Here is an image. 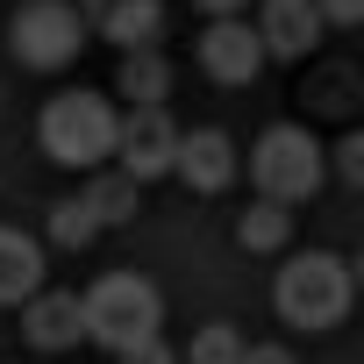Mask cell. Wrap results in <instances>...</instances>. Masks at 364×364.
Masks as SVG:
<instances>
[{
  "label": "cell",
  "mask_w": 364,
  "mask_h": 364,
  "mask_svg": "<svg viewBox=\"0 0 364 364\" xmlns=\"http://www.w3.org/2000/svg\"><path fill=\"white\" fill-rule=\"evenodd\" d=\"M114 136H122V114L107 93H50L43 114H36V143L50 164H72V171H100L114 157Z\"/></svg>",
  "instance_id": "1"
},
{
  "label": "cell",
  "mask_w": 364,
  "mask_h": 364,
  "mask_svg": "<svg viewBox=\"0 0 364 364\" xmlns=\"http://www.w3.org/2000/svg\"><path fill=\"white\" fill-rule=\"evenodd\" d=\"M350 300H357V279H350V257H328V250H300V257H286L279 264V279H272V307H279V321L286 328H336L343 314H350Z\"/></svg>",
  "instance_id": "2"
},
{
  "label": "cell",
  "mask_w": 364,
  "mask_h": 364,
  "mask_svg": "<svg viewBox=\"0 0 364 364\" xmlns=\"http://www.w3.org/2000/svg\"><path fill=\"white\" fill-rule=\"evenodd\" d=\"M79 307H86V343H100V350H129V343L157 336V321H164V293L143 272H100L79 293Z\"/></svg>",
  "instance_id": "3"
},
{
  "label": "cell",
  "mask_w": 364,
  "mask_h": 364,
  "mask_svg": "<svg viewBox=\"0 0 364 364\" xmlns=\"http://www.w3.org/2000/svg\"><path fill=\"white\" fill-rule=\"evenodd\" d=\"M321 143L300 129V122H272L257 143H250V178H257V193L264 200H314L321 193Z\"/></svg>",
  "instance_id": "4"
},
{
  "label": "cell",
  "mask_w": 364,
  "mask_h": 364,
  "mask_svg": "<svg viewBox=\"0 0 364 364\" xmlns=\"http://www.w3.org/2000/svg\"><path fill=\"white\" fill-rule=\"evenodd\" d=\"M86 36L93 29H86V15L72 0H22L15 22H8V50H15L22 72H65Z\"/></svg>",
  "instance_id": "5"
},
{
  "label": "cell",
  "mask_w": 364,
  "mask_h": 364,
  "mask_svg": "<svg viewBox=\"0 0 364 364\" xmlns=\"http://www.w3.org/2000/svg\"><path fill=\"white\" fill-rule=\"evenodd\" d=\"M178 136H186V129L164 114V100H157V107H129V114H122V136H114V164L136 178V186L171 178V164H178Z\"/></svg>",
  "instance_id": "6"
},
{
  "label": "cell",
  "mask_w": 364,
  "mask_h": 364,
  "mask_svg": "<svg viewBox=\"0 0 364 364\" xmlns=\"http://www.w3.org/2000/svg\"><path fill=\"white\" fill-rule=\"evenodd\" d=\"M264 65H272V58H264L257 22H243V15H215V22L200 29V72H208L215 86H250Z\"/></svg>",
  "instance_id": "7"
},
{
  "label": "cell",
  "mask_w": 364,
  "mask_h": 364,
  "mask_svg": "<svg viewBox=\"0 0 364 364\" xmlns=\"http://www.w3.org/2000/svg\"><path fill=\"white\" fill-rule=\"evenodd\" d=\"M236 171H243V150L229 143V129H186V136H178L171 178H178L186 193H229Z\"/></svg>",
  "instance_id": "8"
},
{
  "label": "cell",
  "mask_w": 364,
  "mask_h": 364,
  "mask_svg": "<svg viewBox=\"0 0 364 364\" xmlns=\"http://www.w3.org/2000/svg\"><path fill=\"white\" fill-rule=\"evenodd\" d=\"M86 29L107 36L114 50H150L164 43V0H86Z\"/></svg>",
  "instance_id": "9"
},
{
  "label": "cell",
  "mask_w": 364,
  "mask_h": 364,
  "mask_svg": "<svg viewBox=\"0 0 364 364\" xmlns=\"http://www.w3.org/2000/svg\"><path fill=\"white\" fill-rule=\"evenodd\" d=\"M22 343L29 350H72V343H86V307H79V293H29L22 300Z\"/></svg>",
  "instance_id": "10"
},
{
  "label": "cell",
  "mask_w": 364,
  "mask_h": 364,
  "mask_svg": "<svg viewBox=\"0 0 364 364\" xmlns=\"http://www.w3.org/2000/svg\"><path fill=\"white\" fill-rule=\"evenodd\" d=\"M321 8H314V0H264V8H257V36H264V58H307L314 43H321Z\"/></svg>",
  "instance_id": "11"
},
{
  "label": "cell",
  "mask_w": 364,
  "mask_h": 364,
  "mask_svg": "<svg viewBox=\"0 0 364 364\" xmlns=\"http://www.w3.org/2000/svg\"><path fill=\"white\" fill-rule=\"evenodd\" d=\"M29 293H43V243L0 229V307H22Z\"/></svg>",
  "instance_id": "12"
},
{
  "label": "cell",
  "mask_w": 364,
  "mask_h": 364,
  "mask_svg": "<svg viewBox=\"0 0 364 364\" xmlns=\"http://www.w3.org/2000/svg\"><path fill=\"white\" fill-rule=\"evenodd\" d=\"M86 208L100 215V229H129L136 215H143V186L114 164V171H93L86 178Z\"/></svg>",
  "instance_id": "13"
},
{
  "label": "cell",
  "mask_w": 364,
  "mask_h": 364,
  "mask_svg": "<svg viewBox=\"0 0 364 364\" xmlns=\"http://www.w3.org/2000/svg\"><path fill=\"white\" fill-rule=\"evenodd\" d=\"M114 93H129V107H157V100L171 93V65H164V50H157V43H150V50H122Z\"/></svg>",
  "instance_id": "14"
},
{
  "label": "cell",
  "mask_w": 364,
  "mask_h": 364,
  "mask_svg": "<svg viewBox=\"0 0 364 364\" xmlns=\"http://www.w3.org/2000/svg\"><path fill=\"white\" fill-rule=\"evenodd\" d=\"M236 243H243L250 257H272V250H286V243H293V208L257 193V208H243V215H236Z\"/></svg>",
  "instance_id": "15"
},
{
  "label": "cell",
  "mask_w": 364,
  "mask_h": 364,
  "mask_svg": "<svg viewBox=\"0 0 364 364\" xmlns=\"http://www.w3.org/2000/svg\"><path fill=\"white\" fill-rule=\"evenodd\" d=\"M107 229H100V215L86 208V193H72V200H50V243L58 250H93Z\"/></svg>",
  "instance_id": "16"
},
{
  "label": "cell",
  "mask_w": 364,
  "mask_h": 364,
  "mask_svg": "<svg viewBox=\"0 0 364 364\" xmlns=\"http://www.w3.org/2000/svg\"><path fill=\"white\" fill-rule=\"evenodd\" d=\"M243 328H229V321H208L186 350H178V364H243Z\"/></svg>",
  "instance_id": "17"
},
{
  "label": "cell",
  "mask_w": 364,
  "mask_h": 364,
  "mask_svg": "<svg viewBox=\"0 0 364 364\" xmlns=\"http://www.w3.org/2000/svg\"><path fill=\"white\" fill-rule=\"evenodd\" d=\"M336 171H343V178H350V186L364 193V129H350V136L336 143Z\"/></svg>",
  "instance_id": "18"
},
{
  "label": "cell",
  "mask_w": 364,
  "mask_h": 364,
  "mask_svg": "<svg viewBox=\"0 0 364 364\" xmlns=\"http://www.w3.org/2000/svg\"><path fill=\"white\" fill-rule=\"evenodd\" d=\"M114 364H178V350H171L164 336H143V343H129V350H114Z\"/></svg>",
  "instance_id": "19"
},
{
  "label": "cell",
  "mask_w": 364,
  "mask_h": 364,
  "mask_svg": "<svg viewBox=\"0 0 364 364\" xmlns=\"http://www.w3.org/2000/svg\"><path fill=\"white\" fill-rule=\"evenodd\" d=\"M314 8H321L328 29H357V22H364V0H314Z\"/></svg>",
  "instance_id": "20"
},
{
  "label": "cell",
  "mask_w": 364,
  "mask_h": 364,
  "mask_svg": "<svg viewBox=\"0 0 364 364\" xmlns=\"http://www.w3.org/2000/svg\"><path fill=\"white\" fill-rule=\"evenodd\" d=\"M243 364H293V350H286V343H250Z\"/></svg>",
  "instance_id": "21"
},
{
  "label": "cell",
  "mask_w": 364,
  "mask_h": 364,
  "mask_svg": "<svg viewBox=\"0 0 364 364\" xmlns=\"http://www.w3.org/2000/svg\"><path fill=\"white\" fill-rule=\"evenodd\" d=\"M193 8H200V15L215 22V15H243V8H250V0H193Z\"/></svg>",
  "instance_id": "22"
},
{
  "label": "cell",
  "mask_w": 364,
  "mask_h": 364,
  "mask_svg": "<svg viewBox=\"0 0 364 364\" xmlns=\"http://www.w3.org/2000/svg\"><path fill=\"white\" fill-rule=\"evenodd\" d=\"M350 279H357V293H364V250H357V257H350Z\"/></svg>",
  "instance_id": "23"
}]
</instances>
